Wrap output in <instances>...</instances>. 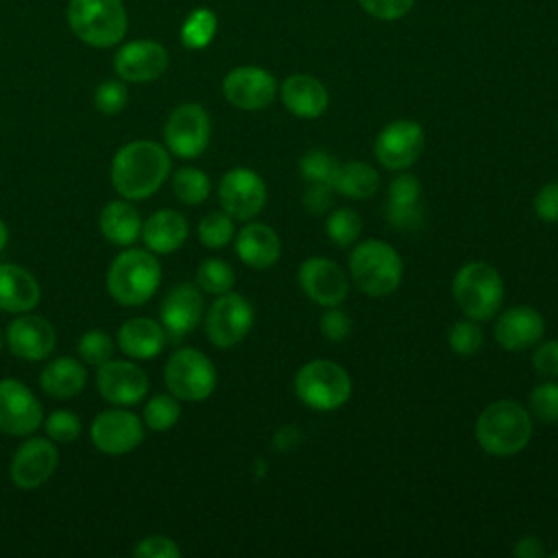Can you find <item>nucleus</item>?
Here are the masks:
<instances>
[{
	"label": "nucleus",
	"mask_w": 558,
	"mask_h": 558,
	"mask_svg": "<svg viewBox=\"0 0 558 558\" xmlns=\"http://www.w3.org/2000/svg\"><path fill=\"white\" fill-rule=\"evenodd\" d=\"M170 172L168 153L146 140L131 142L122 146L111 163L113 187L133 201L148 198L166 181Z\"/></svg>",
	"instance_id": "obj_1"
},
{
	"label": "nucleus",
	"mask_w": 558,
	"mask_h": 558,
	"mask_svg": "<svg viewBox=\"0 0 558 558\" xmlns=\"http://www.w3.org/2000/svg\"><path fill=\"white\" fill-rule=\"evenodd\" d=\"M532 438V414L512 399L488 403L475 421L477 445L495 458H508L527 447Z\"/></svg>",
	"instance_id": "obj_2"
},
{
	"label": "nucleus",
	"mask_w": 558,
	"mask_h": 558,
	"mask_svg": "<svg viewBox=\"0 0 558 558\" xmlns=\"http://www.w3.org/2000/svg\"><path fill=\"white\" fill-rule=\"evenodd\" d=\"M349 272L366 296H388L401 283L403 262L386 240H364L349 255Z\"/></svg>",
	"instance_id": "obj_3"
},
{
	"label": "nucleus",
	"mask_w": 558,
	"mask_h": 558,
	"mask_svg": "<svg viewBox=\"0 0 558 558\" xmlns=\"http://www.w3.org/2000/svg\"><path fill=\"white\" fill-rule=\"evenodd\" d=\"M453 301L466 318L490 320L504 301V279L486 262H469L453 275Z\"/></svg>",
	"instance_id": "obj_4"
},
{
	"label": "nucleus",
	"mask_w": 558,
	"mask_h": 558,
	"mask_svg": "<svg viewBox=\"0 0 558 558\" xmlns=\"http://www.w3.org/2000/svg\"><path fill=\"white\" fill-rule=\"evenodd\" d=\"M353 384L349 373L333 360H310L294 375V392L299 401L316 412L342 408L351 397Z\"/></svg>",
	"instance_id": "obj_5"
},
{
	"label": "nucleus",
	"mask_w": 558,
	"mask_h": 558,
	"mask_svg": "<svg viewBox=\"0 0 558 558\" xmlns=\"http://www.w3.org/2000/svg\"><path fill=\"white\" fill-rule=\"evenodd\" d=\"M68 24L83 44L109 48L126 33V11L122 0H70Z\"/></svg>",
	"instance_id": "obj_6"
},
{
	"label": "nucleus",
	"mask_w": 558,
	"mask_h": 558,
	"mask_svg": "<svg viewBox=\"0 0 558 558\" xmlns=\"http://www.w3.org/2000/svg\"><path fill=\"white\" fill-rule=\"evenodd\" d=\"M161 268L159 262L140 248L120 253L107 275V286L111 296L122 305L146 303L159 288Z\"/></svg>",
	"instance_id": "obj_7"
},
{
	"label": "nucleus",
	"mask_w": 558,
	"mask_h": 558,
	"mask_svg": "<svg viewBox=\"0 0 558 558\" xmlns=\"http://www.w3.org/2000/svg\"><path fill=\"white\" fill-rule=\"evenodd\" d=\"M166 384L177 399L203 401L216 388V368L205 353L179 349L166 364Z\"/></svg>",
	"instance_id": "obj_8"
},
{
	"label": "nucleus",
	"mask_w": 558,
	"mask_h": 558,
	"mask_svg": "<svg viewBox=\"0 0 558 558\" xmlns=\"http://www.w3.org/2000/svg\"><path fill=\"white\" fill-rule=\"evenodd\" d=\"M425 150V131L418 122L414 120H392L388 122L375 144H373V153L377 157V161L386 168V170H395V172H403L410 166H414L418 161V157Z\"/></svg>",
	"instance_id": "obj_9"
},
{
	"label": "nucleus",
	"mask_w": 558,
	"mask_h": 558,
	"mask_svg": "<svg viewBox=\"0 0 558 558\" xmlns=\"http://www.w3.org/2000/svg\"><path fill=\"white\" fill-rule=\"evenodd\" d=\"M253 327V307L251 303L238 292L218 294L211 303L205 329L211 344L220 349H229L246 338Z\"/></svg>",
	"instance_id": "obj_10"
},
{
	"label": "nucleus",
	"mask_w": 558,
	"mask_h": 558,
	"mask_svg": "<svg viewBox=\"0 0 558 558\" xmlns=\"http://www.w3.org/2000/svg\"><path fill=\"white\" fill-rule=\"evenodd\" d=\"M163 135L170 153H174L181 159H194L209 144V135H211L209 116L196 102L179 105L170 113Z\"/></svg>",
	"instance_id": "obj_11"
},
{
	"label": "nucleus",
	"mask_w": 558,
	"mask_h": 558,
	"mask_svg": "<svg viewBox=\"0 0 558 558\" xmlns=\"http://www.w3.org/2000/svg\"><path fill=\"white\" fill-rule=\"evenodd\" d=\"M218 198L231 218L251 220L266 205V183L251 168H231L220 179Z\"/></svg>",
	"instance_id": "obj_12"
},
{
	"label": "nucleus",
	"mask_w": 558,
	"mask_h": 558,
	"mask_svg": "<svg viewBox=\"0 0 558 558\" xmlns=\"http://www.w3.org/2000/svg\"><path fill=\"white\" fill-rule=\"evenodd\" d=\"M296 279L305 296L323 307L340 305L349 294V279L344 270L329 257H307L299 266Z\"/></svg>",
	"instance_id": "obj_13"
},
{
	"label": "nucleus",
	"mask_w": 558,
	"mask_h": 558,
	"mask_svg": "<svg viewBox=\"0 0 558 558\" xmlns=\"http://www.w3.org/2000/svg\"><path fill=\"white\" fill-rule=\"evenodd\" d=\"M222 94L238 109L259 111L275 100L277 81L259 65H240L222 78Z\"/></svg>",
	"instance_id": "obj_14"
},
{
	"label": "nucleus",
	"mask_w": 558,
	"mask_h": 558,
	"mask_svg": "<svg viewBox=\"0 0 558 558\" xmlns=\"http://www.w3.org/2000/svg\"><path fill=\"white\" fill-rule=\"evenodd\" d=\"M41 423V405L17 379H0V429L13 436L33 434Z\"/></svg>",
	"instance_id": "obj_15"
},
{
	"label": "nucleus",
	"mask_w": 558,
	"mask_h": 558,
	"mask_svg": "<svg viewBox=\"0 0 558 558\" xmlns=\"http://www.w3.org/2000/svg\"><path fill=\"white\" fill-rule=\"evenodd\" d=\"M120 78L129 83H146L159 78L168 68V52L159 41L135 39L124 44L113 59Z\"/></svg>",
	"instance_id": "obj_16"
},
{
	"label": "nucleus",
	"mask_w": 558,
	"mask_h": 558,
	"mask_svg": "<svg viewBox=\"0 0 558 558\" xmlns=\"http://www.w3.org/2000/svg\"><path fill=\"white\" fill-rule=\"evenodd\" d=\"M142 438L144 429L140 418L124 410H105L92 423L94 445L109 456H120L135 449Z\"/></svg>",
	"instance_id": "obj_17"
},
{
	"label": "nucleus",
	"mask_w": 558,
	"mask_h": 558,
	"mask_svg": "<svg viewBox=\"0 0 558 558\" xmlns=\"http://www.w3.org/2000/svg\"><path fill=\"white\" fill-rule=\"evenodd\" d=\"M545 333V318L530 305L504 310L493 327L497 344L506 351H525L534 347Z\"/></svg>",
	"instance_id": "obj_18"
},
{
	"label": "nucleus",
	"mask_w": 558,
	"mask_h": 558,
	"mask_svg": "<svg viewBox=\"0 0 558 558\" xmlns=\"http://www.w3.org/2000/svg\"><path fill=\"white\" fill-rule=\"evenodd\" d=\"M98 390L116 405H133L144 399L148 390L146 373L133 362H102L98 368Z\"/></svg>",
	"instance_id": "obj_19"
},
{
	"label": "nucleus",
	"mask_w": 558,
	"mask_h": 558,
	"mask_svg": "<svg viewBox=\"0 0 558 558\" xmlns=\"http://www.w3.org/2000/svg\"><path fill=\"white\" fill-rule=\"evenodd\" d=\"M57 469V449L46 438L26 440L11 460V480L15 486L31 490L41 486Z\"/></svg>",
	"instance_id": "obj_20"
},
{
	"label": "nucleus",
	"mask_w": 558,
	"mask_h": 558,
	"mask_svg": "<svg viewBox=\"0 0 558 558\" xmlns=\"http://www.w3.org/2000/svg\"><path fill=\"white\" fill-rule=\"evenodd\" d=\"M421 192V183L414 174H397L390 181L384 201L386 220L401 231L416 229L423 222Z\"/></svg>",
	"instance_id": "obj_21"
},
{
	"label": "nucleus",
	"mask_w": 558,
	"mask_h": 558,
	"mask_svg": "<svg viewBox=\"0 0 558 558\" xmlns=\"http://www.w3.org/2000/svg\"><path fill=\"white\" fill-rule=\"evenodd\" d=\"M7 342L11 353L22 360H44L52 353L57 336L41 316H20L9 325Z\"/></svg>",
	"instance_id": "obj_22"
},
{
	"label": "nucleus",
	"mask_w": 558,
	"mask_h": 558,
	"mask_svg": "<svg viewBox=\"0 0 558 558\" xmlns=\"http://www.w3.org/2000/svg\"><path fill=\"white\" fill-rule=\"evenodd\" d=\"M279 96L283 107L303 120H314L325 113L329 105V94L327 87L314 78L312 74H290L281 87Z\"/></svg>",
	"instance_id": "obj_23"
},
{
	"label": "nucleus",
	"mask_w": 558,
	"mask_h": 558,
	"mask_svg": "<svg viewBox=\"0 0 558 558\" xmlns=\"http://www.w3.org/2000/svg\"><path fill=\"white\" fill-rule=\"evenodd\" d=\"M238 257L257 270L270 268L281 257V240L277 231L264 222H248L235 235Z\"/></svg>",
	"instance_id": "obj_24"
},
{
	"label": "nucleus",
	"mask_w": 558,
	"mask_h": 558,
	"mask_svg": "<svg viewBox=\"0 0 558 558\" xmlns=\"http://www.w3.org/2000/svg\"><path fill=\"white\" fill-rule=\"evenodd\" d=\"M203 316V296L196 286L181 283L168 292L161 303V323L172 336H185Z\"/></svg>",
	"instance_id": "obj_25"
},
{
	"label": "nucleus",
	"mask_w": 558,
	"mask_h": 558,
	"mask_svg": "<svg viewBox=\"0 0 558 558\" xmlns=\"http://www.w3.org/2000/svg\"><path fill=\"white\" fill-rule=\"evenodd\" d=\"M39 303L37 279L15 266L0 264V310L4 312H28Z\"/></svg>",
	"instance_id": "obj_26"
},
{
	"label": "nucleus",
	"mask_w": 558,
	"mask_h": 558,
	"mask_svg": "<svg viewBox=\"0 0 558 558\" xmlns=\"http://www.w3.org/2000/svg\"><path fill=\"white\" fill-rule=\"evenodd\" d=\"M120 349L137 360H148L161 353L166 344V331L150 318H131L118 331Z\"/></svg>",
	"instance_id": "obj_27"
},
{
	"label": "nucleus",
	"mask_w": 558,
	"mask_h": 558,
	"mask_svg": "<svg viewBox=\"0 0 558 558\" xmlns=\"http://www.w3.org/2000/svg\"><path fill=\"white\" fill-rule=\"evenodd\" d=\"M144 242L155 253H172L187 238V220L174 209H161L142 225Z\"/></svg>",
	"instance_id": "obj_28"
},
{
	"label": "nucleus",
	"mask_w": 558,
	"mask_h": 558,
	"mask_svg": "<svg viewBox=\"0 0 558 558\" xmlns=\"http://www.w3.org/2000/svg\"><path fill=\"white\" fill-rule=\"evenodd\" d=\"M102 235L118 246L133 244L142 233V218L135 207L122 201H111L100 211Z\"/></svg>",
	"instance_id": "obj_29"
},
{
	"label": "nucleus",
	"mask_w": 558,
	"mask_h": 558,
	"mask_svg": "<svg viewBox=\"0 0 558 558\" xmlns=\"http://www.w3.org/2000/svg\"><path fill=\"white\" fill-rule=\"evenodd\" d=\"M331 185L340 196H347L353 201H366L379 190V174L371 163L347 161L338 166Z\"/></svg>",
	"instance_id": "obj_30"
},
{
	"label": "nucleus",
	"mask_w": 558,
	"mask_h": 558,
	"mask_svg": "<svg viewBox=\"0 0 558 558\" xmlns=\"http://www.w3.org/2000/svg\"><path fill=\"white\" fill-rule=\"evenodd\" d=\"M41 388L50 397L68 399L83 390L85 368L72 357H57L41 371Z\"/></svg>",
	"instance_id": "obj_31"
},
{
	"label": "nucleus",
	"mask_w": 558,
	"mask_h": 558,
	"mask_svg": "<svg viewBox=\"0 0 558 558\" xmlns=\"http://www.w3.org/2000/svg\"><path fill=\"white\" fill-rule=\"evenodd\" d=\"M216 28H218L216 13L207 7H198L185 17L181 26V41L190 50H201L211 44Z\"/></svg>",
	"instance_id": "obj_32"
},
{
	"label": "nucleus",
	"mask_w": 558,
	"mask_h": 558,
	"mask_svg": "<svg viewBox=\"0 0 558 558\" xmlns=\"http://www.w3.org/2000/svg\"><path fill=\"white\" fill-rule=\"evenodd\" d=\"M325 229H327V238L338 248H347L357 242V238L362 233V218L351 207H336L327 216Z\"/></svg>",
	"instance_id": "obj_33"
},
{
	"label": "nucleus",
	"mask_w": 558,
	"mask_h": 558,
	"mask_svg": "<svg viewBox=\"0 0 558 558\" xmlns=\"http://www.w3.org/2000/svg\"><path fill=\"white\" fill-rule=\"evenodd\" d=\"M340 161L323 148H312L301 155L299 159V174L307 183H331L336 177Z\"/></svg>",
	"instance_id": "obj_34"
},
{
	"label": "nucleus",
	"mask_w": 558,
	"mask_h": 558,
	"mask_svg": "<svg viewBox=\"0 0 558 558\" xmlns=\"http://www.w3.org/2000/svg\"><path fill=\"white\" fill-rule=\"evenodd\" d=\"M196 283L209 294H225L233 288L235 272L225 259L209 257V259H203V264L198 266Z\"/></svg>",
	"instance_id": "obj_35"
},
{
	"label": "nucleus",
	"mask_w": 558,
	"mask_h": 558,
	"mask_svg": "<svg viewBox=\"0 0 558 558\" xmlns=\"http://www.w3.org/2000/svg\"><path fill=\"white\" fill-rule=\"evenodd\" d=\"M174 196L185 205H198L209 196V179L198 168H181L172 181Z\"/></svg>",
	"instance_id": "obj_36"
},
{
	"label": "nucleus",
	"mask_w": 558,
	"mask_h": 558,
	"mask_svg": "<svg viewBox=\"0 0 558 558\" xmlns=\"http://www.w3.org/2000/svg\"><path fill=\"white\" fill-rule=\"evenodd\" d=\"M233 218L227 211H211L198 222V238L209 248H222L233 240Z\"/></svg>",
	"instance_id": "obj_37"
},
{
	"label": "nucleus",
	"mask_w": 558,
	"mask_h": 558,
	"mask_svg": "<svg viewBox=\"0 0 558 558\" xmlns=\"http://www.w3.org/2000/svg\"><path fill=\"white\" fill-rule=\"evenodd\" d=\"M527 410L543 423H558V381H543L527 395Z\"/></svg>",
	"instance_id": "obj_38"
},
{
	"label": "nucleus",
	"mask_w": 558,
	"mask_h": 558,
	"mask_svg": "<svg viewBox=\"0 0 558 558\" xmlns=\"http://www.w3.org/2000/svg\"><path fill=\"white\" fill-rule=\"evenodd\" d=\"M484 344V331L480 327L477 320L473 318H464L453 323V327L449 329V347L453 353L466 357V355H475Z\"/></svg>",
	"instance_id": "obj_39"
},
{
	"label": "nucleus",
	"mask_w": 558,
	"mask_h": 558,
	"mask_svg": "<svg viewBox=\"0 0 558 558\" xmlns=\"http://www.w3.org/2000/svg\"><path fill=\"white\" fill-rule=\"evenodd\" d=\"M179 414H181V405L177 397H170V395H157L144 408V421L155 432L170 429L179 421Z\"/></svg>",
	"instance_id": "obj_40"
},
{
	"label": "nucleus",
	"mask_w": 558,
	"mask_h": 558,
	"mask_svg": "<svg viewBox=\"0 0 558 558\" xmlns=\"http://www.w3.org/2000/svg\"><path fill=\"white\" fill-rule=\"evenodd\" d=\"M78 353L81 357L87 362V364H94V366H100L102 362H107L113 353V342L107 333L98 331V329H92L87 331L81 342H78Z\"/></svg>",
	"instance_id": "obj_41"
},
{
	"label": "nucleus",
	"mask_w": 558,
	"mask_h": 558,
	"mask_svg": "<svg viewBox=\"0 0 558 558\" xmlns=\"http://www.w3.org/2000/svg\"><path fill=\"white\" fill-rule=\"evenodd\" d=\"M46 434L59 442L76 440L81 434V421L70 410H57L46 418Z\"/></svg>",
	"instance_id": "obj_42"
},
{
	"label": "nucleus",
	"mask_w": 558,
	"mask_h": 558,
	"mask_svg": "<svg viewBox=\"0 0 558 558\" xmlns=\"http://www.w3.org/2000/svg\"><path fill=\"white\" fill-rule=\"evenodd\" d=\"M94 105L100 113H118L126 105V87L120 81H105L96 87Z\"/></svg>",
	"instance_id": "obj_43"
},
{
	"label": "nucleus",
	"mask_w": 558,
	"mask_h": 558,
	"mask_svg": "<svg viewBox=\"0 0 558 558\" xmlns=\"http://www.w3.org/2000/svg\"><path fill=\"white\" fill-rule=\"evenodd\" d=\"M318 327H320V333L327 340L340 342V340H344L351 333L353 323H351L347 312H342V310H338V305H333V307H327V312L320 316Z\"/></svg>",
	"instance_id": "obj_44"
},
{
	"label": "nucleus",
	"mask_w": 558,
	"mask_h": 558,
	"mask_svg": "<svg viewBox=\"0 0 558 558\" xmlns=\"http://www.w3.org/2000/svg\"><path fill=\"white\" fill-rule=\"evenodd\" d=\"M360 7L375 20H384V22H392L403 17L414 0H357Z\"/></svg>",
	"instance_id": "obj_45"
},
{
	"label": "nucleus",
	"mask_w": 558,
	"mask_h": 558,
	"mask_svg": "<svg viewBox=\"0 0 558 558\" xmlns=\"http://www.w3.org/2000/svg\"><path fill=\"white\" fill-rule=\"evenodd\" d=\"M336 190L331 183H310V187L303 194V205L310 214L323 216L329 209H333Z\"/></svg>",
	"instance_id": "obj_46"
},
{
	"label": "nucleus",
	"mask_w": 558,
	"mask_h": 558,
	"mask_svg": "<svg viewBox=\"0 0 558 558\" xmlns=\"http://www.w3.org/2000/svg\"><path fill=\"white\" fill-rule=\"evenodd\" d=\"M532 366L538 375L547 379L558 377V340H547L538 344L532 355Z\"/></svg>",
	"instance_id": "obj_47"
},
{
	"label": "nucleus",
	"mask_w": 558,
	"mask_h": 558,
	"mask_svg": "<svg viewBox=\"0 0 558 558\" xmlns=\"http://www.w3.org/2000/svg\"><path fill=\"white\" fill-rule=\"evenodd\" d=\"M133 554L137 558H179V547L168 536H148L144 538Z\"/></svg>",
	"instance_id": "obj_48"
},
{
	"label": "nucleus",
	"mask_w": 558,
	"mask_h": 558,
	"mask_svg": "<svg viewBox=\"0 0 558 558\" xmlns=\"http://www.w3.org/2000/svg\"><path fill=\"white\" fill-rule=\"evenodd\" d=\"M534 211L543 222H558V183H545L536 192Z\"/></svg>",
	"instance_id": "obj_49"
},
{
	"label": "nucleus",
	"mask_w": 558,
	"mask_h": 558,
	"mask_svg": "<svg viewBox=\"0 0 558 558\" xmlns=\"http://www.w3.org/2000/svg\"><path fill=\"white\" fill-rule=\"evenodd\" d=\"M514 556L519 558H541L545 554L543 549V543L536 538V536H523L519 538V543L514 545Z\"/></svg>",
	"instance_id": "obj_50"
},
{
	"label": "nucleus",
	"mask_w": 558,
	"mask_h": 558,
	"mask_svg": "<svg viewBox=\"0 0 558 558\" xmlns=\"http://www.w3.org/2000/svg\"><path fill=\"white\" fill-rule=\"evenodd\" d=\"M7 240H9V231H7V225L0 220V251L7 246Z\"/></svg>",
	"instance_id": "obj_51"
},
{
	"label": "nucleus",
	"mask_w": 558,
	"mask_h": 558,
	"mask_svg": "<svg viewBox=\"0 0 558 558\" xmlns=\"http://www.w3.org/2000/svg\"><path fill=\"white\" fill-rule=\"evenodd\" d=\"M551 556H558V551H554V554H551Z\"/></svg>",
	"instance_id": "obj_52"
}]
</instances>
